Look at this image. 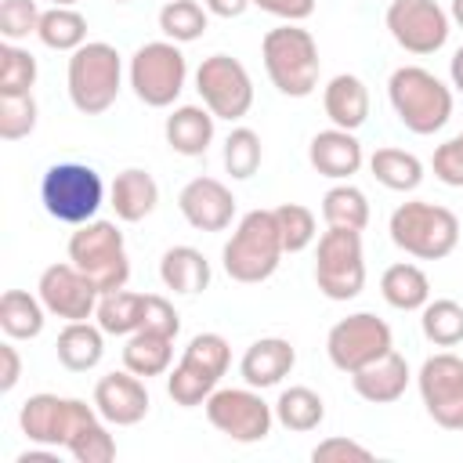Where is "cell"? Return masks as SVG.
Masks as SVG:
<instances>
[{"instance_id": "6da1fadb", "label": "cell", "mask_w": 463, "mask_h": 463, "mask_svg": "<svg viewBox=\"0 0 463 463\" xmlns=\"http://www.w3.org/2000/svg\"><path fill=\"white\" fill-rule=\"evenodd\" d=\"M18 427L33 445L65 449L76 463H109L116 459V441L105 430V420L83 398L61 394H33L22 402Z\"/></svg>"}, {"instance_id": "7a4b0ae2", "label": "cell", "mask_w": 463, "mask_h": 463, "mask_svg": "<svg viewBox=\"0 0 463 463\" xmlns=\"http://www.w3.org/2000/svg\"><path fill=\"white\" fill-rule=\"evenodd\" d=\"M260 58H264V72L279 94L307 98L318 87V72H322L318 43L307 29H300V22L268 29L260 40Z\"/></svg>"}, {"instance_id": "3957f363", "label": "cell", "mask_w": 463, "mask_h": 463, "mask_svg": "<svg viewBox=\"0 0 463 463\" xmlns=\"http://www.w3.org/2000/svg\"><path fill=\"white\" fill-rule=\"evenodd\" d=\"M387 98L405 130L427 137L438 134L452 116V87H445L423 65H402L387 80Z\"/></svg>"}, {"instance_id": "277c9868", "label": "cell", "mask_w": 463, "mask_h": 463, "mask_svg": "<svg viewBox=\"0 0 463 463\" xmlns=\"http://www.w3.org/2000/svg\"><path fill=\"white\" fill-rule=\"evenodd\" d=\"M282 253L286 250H282V235L275 224V210H250L235 224L232 239L224 242L221 264H224L228 279H235L242 286H257L275 275Z\"/></svg>"}, {"instance_id": "5b68a950", "label": "cell", "mask_w": 463, "mask_h": 463, "mask_svg": "<svg viewBox=\"0 0 463 463\" xmlns=\"http://www.w3.org/2000/svg\"><path fill=\"white\" fill-rule=\"evenodd\" d=\"M391 242L416 260H445L459 246V217L449 206L409 199L391 213Z\"/></svg>"}, {"instance_id": "8992f818", "label": "cell", "mask_w": 463, "mask_h": 463, "mask_svg": "<svg viewBox=\"0 0 463 463\" xmlns=\"http://www.w3.org/2000/svg\"><path fill=\"white\" fill-rule=\"evenodd\" d=\"M65 80H69V101L76 105V112L101 116L105 109H112V101L119 98V87H123L119 51L105 40H87L83 47H76L69 54Z\"/></svg>"}, {"instance_id": "52a82bcc", "label": "cell", "mask_w": 463, "mask_h": 463, "mask_svg": "<svg viewBox=\"0 0 463 463\" xmlns=\"http://www.w3.org/2000/svg\"><path fill=\"white\" fill-rule=\"evenodd\" d=\"M69 260L98 286V293H112L123 289L130 279V257H127V242L123 232L112 221H87L76 224V232L69 235Z\"/></svg>"}, {"instance_id": "ba28073f", "label": "cell", "mask_w": 463, "mask_h": 463, "mask_svg": "<svg viewBox=\"0 0 463 463\" xmlns=\"http://www.w3.org/2000/svg\"><path fill=\"white\" fill-rule=\"evenodd\" d=\"M228 365H232L228 340L221 333H199V336L188 340L181 362L170 369L166 394L174 398V405L195 409V405H203L217 391V383L228 373Z\"/></svg>"}, {"instance_id": "9c48e42d", "label": "cell", "mask_w": 463, "mask_h": 463, "mask_svg": "<svg viewBox=\"0 0 463 463\" xmlns=\"http://www.w3.org/2000/svg\"><path fill=\"white\" fill-rule=\"evenodd\" d=\"M40 203L43 210L61 221V224H87L98 217L101 203H105V184L101 174L87 163H54L47 166L43 181H40Z\"/></svg>"}, {"instance_id": "30bf717a", "label": "cell", "mask_w": 463, "mask_h": 463, "mask_svg": "<svg viewBox=\"0 0 463 463\" xmlns=\"http://www.w3.org/2000/svg\"><path fill=\"white\" fill-rule=\"evenodd\" d=\"M315 286L329 300H354L365 289L362 232H354V228H326L318 235Z\"/></svg>"}, {"instance_id": "8fae6325", "label": "cell", "mask_w": 463, "mask_h": 463, "mask_svg": "<svg viewBox=\"0 0 463 463\" xmlns=\"http://www.w3.org/2000/svg\"><path fill=\"white\" fill-rule=\"evenodd\" d=\"M127 76H130L137 101H145L148 109H166L184 90L188 61L174 40H152V43H141L134 51Z\"/></svg>"}, {"instance_id": "7c38bea8", "label": "cell", "mask_w": 463, "mask_h": 463, "mask_svg": "<svg viewBox=\"0 0 463 463\" xmlns=\"http://www.w3.org/2000/svg\"><path fill=\"white\" fill-rule=\"evenodd\" d=\"M203 409H206L210 427L232 441H239V445L264 441L271 434V423H275V409L250 383L246 387H217L203 402Z\"/></svg>"}, {"instance_id": "4fadbf2b", "label": "cell", "mask_w": 463, "mask_h": 463, "mask_svg": "<svg viewBox=\"0 0 463 463\" xmlns=\"http://www.w3.org/2000/svg\"><path fill=\"white\" fill-rule=\"evenodd\" d=\"M387 351H394V333L383 318H376L373 311H354L347 318H340L329 336H326V354L340 373H358L365 365H373L376 358H383Z\"/></svg>"}, {"instance_id": "5bb4252c", "label": "cell", "mask_w": 463, "mask_h": 463, "mask_svg": "<svg viewBox=\"0 0 463 463\" xmlns=\"http://www.w3.org/2000/svg\"><path fill=\"white\" fill-rule=\"evenodd\" d=\"M195 90L203 98V105L217 116V119H242L253 109V80L246 72V65L232 54H210L203 58V65L195 69Z\"/></svg>"}, {"instance_id": "9a60e30c", "label": "cell", "mask_w": 463, "mask_h": 463, "mask_svg": "<svg viewBox=\"0 0 463 463\" xmlns=\"http://www.w3.org/2000/svg\"><path fill=\"white\" fill-rule=\"evenodd\" d=\"M416 387L423 398L427 416L445 430H463V358L452 351L430 354L420 373Z\"/></svg>"}, {"instance_id": "2e32d148", "label": "cell", "mask_w": 463, "mask_h": 463, "mask_svg": "<svg viewBox=\"0 0 463 463\" xmlns=\"http://www.w3.org/2000/svg\"><path fill=\"white\" fill-rule=\"evenodd\" d=\"M387 33L394 43L409 54H434L449 40V11L438 0H391L387 14Z\"/></svg>"}, {"instance_id": "e0dca14e", "label": "cell", "mask_w": 463, "mask_h": 463, "mask_svg": "<svg viewBox=\"0 0 463 463\" xmlns=\"http://www.w3.org/2000/svg\"><path fill=\"white\" fill-rule=\"evenodd\" d=\"M47 315L65 318V322H87L98 311V286L72 264V260H58L51 268H43L40 286H36Z\"/></svg>"}, {"instance_id": "ac0fdd59", "label": "cell", "mask_w": 463, "mask_h": 463, "mask_svg": "<svg viewBox=\"0 0 463 463\" xmlns=\"http://www.w3.org/2000/svg\"><path fill=\"white\" fill-rule=\"evenodd\" d=\"M177 210L195 232H224L235 217V195L217 177H192L177 195Z\"/></svg>"}, {"instance_id": "d6986e66", "label": "cell", "mask_w": 463, "mask_h": 463, "mask_svg": "<svg viewBox=\"0 0 463 463\" xmlns=\"http://www.w3.org/2000/svg\"><path fill=\"white\" fill-rule=\"evenodd\" d=\"M94 409L112 427H134L148 416V387L137 373H105L94 383Z\"/></svg>"}, {"instance_id": "ffe728a7", "label": "cell", "mask_w": 463, "mask_h": 463, "mask_svg": "<svg viewBox=\"0 0 463 463\" xmlns=\"http://www.w3.org/2000/svg\"><path fill=\"white\" fill-rule=\"evenodd\" d=\"M307 163L315 166V174H322L329 181H347L365 163L362 141L354 137V130H340V127L318 130L307 145Z\"/></svg>"}, {"instance_id": "44dd1931", "label": "cell", "mask_w": 463, "mask_h": 463, "mask_svg": "<svg viewBox=\"0 0 463 463\" xmlns=\"http://www.w3.org/2000/svg\"><path fill=\"white\" fill-rule=\"evenodd\" d=\"M293 365H297V351H293L289 340H282V336H260V340H253L246 347V354L239 362V376H242V383L264 391V387L282 383L293 373Z\"/></svg>"}, {"instance_id": "7402d4cb", "label": "cell", "mask_w": 463, "mask_h": 463, "mask_svg": "<svg viewBox=\"0 0 463 463\" xmlns=\"http://www.w3.org/2000/svg\"><path fill=\"white\" fill-rule=\"evenodd\" d=\"M409 362L398 351H387L383 358H376L373 365L351 373V387L358 398H365L369 405H391L405 394L409 387Z\"/></svg>"}, {"instance_id": "603a6c76", "label": "cell", "mask_w": 463, "mask_h": 463, "mask_svg": "<svg viewBox=\"0 0 463 463\" xmlns=\"http://www.w3.org/2000/svg\"><path fill=\"white\" fill-rule=\"evenodd\" d=\"M109 203H112V210H116L119 221L137 224V221H145V217L156 210V203H159V184H156V177H152L148 170L127 166V170L116 174V181H112V188H109Z\"/></svg>"}, {"instance_id": "cb8c5ba5", "label": "cell", "mask_w": 463, "mask_h": 463, "mask_svg": "<svg viewBox=\"0 0 463 463\" xmlns=\"http://www.w3.org/2000/svg\"><path fill=\"white\" fill-rule=\"evenodd\" d=\"M322 109L326 116L333 119V127L340 130H358L365 119H369V90L358 76L351 72H340L326 83L322 90Z\"/></svg>"}, {"instance_id": "d4e9b609", "label": "cell", "mask_w": 463, "mask_h": 463, "mask_svg": "<svg viewBox=\"0 0 463 463\" xmlns=\"http://www.w3.org/2000/svg\"><path fill=\"white\" fill-rule=\"evenodd\" d=\"M213 112L206 105H181L166 116L163 134L177 156H203L213 141Z\"/></svg>"}, {"instance_id": "484cf974", "label": "cell", "mask_w": 463, "mask_h": 463, "mask_svg": "<svg viewBox=\"0 0 463 463\" xmlns=\"http://www.w3.org/2000/svg\"><path fill=\"white\" fill-rule=\"evenodd\" d=\"M159 279H163L166 289L195 297L210 286V260L195 246H170L159 257Z\"/></svg>"}, {"instance_id": "4316f807", "label": "cell", "mask_w": 463, "mask_h": 463, "mask_svg": "<svg viewBox=\"0 0 463 463\" xmlns=\"http://www.w3.org/2000/svg\"><path fill=\"white\" fill-rule=\"evenodd\" d=\"M54 351H58V362L69 373H87L105 354V329L90 326V322H65V329L58 333Z\"/></svg>"}, {"instance_id": "83f0119b", "label": "cell", "mask_w": 463, "mask_h": 463, "mask_svg": "<svg viewBox=\"0 0 463 463\" xmlns=\"http://www.w3.org/2000/svg\"><path fill=\"white\" fill-rule=\"evenodd\" d=\"M380 293L394 311H420L430 300V279L420 264L402 260L380 275Z\"/></svg>"}, {"instance_id": "f1b7e54d", "label": "cell", "mask_w": 463, "mask_h": 463, "mask_svg": "<svg viewBox=\"0 0 463 463\" xmlns=\"http://www.w3.org/2000/svg\"><path fill=\"white\" fill-rule=\"evenodd\" d=\"M174 362V336L152 333V329H137L127 336L123 344V369L137 373L141 380L148 376H163Z\"/></svg>"}, {"instance_id": "f546056e", "label": "cell", "mask_w": 463, "mask_h": 463, "mask_svg": "<svg viewBox=\"0 0 463 463\" xmlns=\"http://www.w3.org/2000/svg\"><path fill=\"white\" fill-rule=\"evenodd\" d=\"M47 322V307L40 297L25 293V289H7L0 297V329L7 340H33L43 333Z\"/></svg>"}, {"instance_id": "4dcf8cb0", "label": "cell", "mask_w": 463, "mask_h": 463, "mask_svg": "<svg viewBox=\"0 0 463 463\" xmlns=\"http://www.w3.org/2000/svg\"><path fill=\"white\" fill-rule=\"evenodd\" d=\"M369 170H373V177L383 184V188H391V192H416L420 188V181H423V163H420V156H412V152H405V148H376L373 156H369Z\"/></svg>"}, {"instance_id": "1f68e13d", "label": "cell", "mask_w": 463, "mask_h": 463, "mask_svg": "<svg viewBox=\"0 0 463 463\" xmlns=\"http://www.w3.org/2000/svg\"><path fill=\"white\" fill-rule=\"evenodd\" d=\"M271 409H275V420H279L286 430H293V434L315 430V427L326 420V402H322V394L311 391V387H304V383L286 387Z\"/></svg>"}, {"instance_id": "d6a6232c", "label": "cell", "mask_w": 463, "mask_h": 463, "mask_svg": "<svg viewBox=\"0 0 463 463\" xmlns=\"http://www.w3.org/2000/svg\"><path fill=\"white\" fill-rule=\"evenodd\" d=\"M141 307H145V293H130L123 286V289H112V293L98 297L94 318L109 336H130V333L141 329Z\"/></svg>"}, {"instance_id": "836d02e7", "label": "cell", "mask_w": 463, "mask_h": 463, "mask_svg": "<svg viewBox=\"0 0 463 463\" xmlns=\"http://www.w3.org/2000/svg\"><path fill=\"white\" fill-rule=\"evenodd\" d=\"M322 217L329 228H354V232H365L369 224V199L362 188L340 181L333 184L326 195H322Z\"/></svg>"}, {"instance_id": "e575fe53", "label": "cell", "mask_w": 463, "mask_h": 463, "mask_svg": "<svg viewBox=\"0 0 463 463\" xmlns=\"http://www.w3.org/2000/svg\"><path fill=\"white\" fill-rule=\"evenodd\" d=\"M40 43L51 51H76L87 43V18L76 7H51L40 14V29H36Z\"/></svg>"}, {"instance_id": "d590c367", "label": "cell", "mask_w": 463, "mask_h": 463, "mask_svg": "<svg viewBox=\"0 0 463 463\" xmlns=\"http://www.w3.org/2000/svg\"><path fill=\"white\" fill-rule=\"evenodd\" d=\"M206 25H210V11H206V4H199V0H166V4L159 7V29H163V36L174 40V43H192V40H199V36L206 33Z\"/></svg>"}, {"instance_id": "8d00e7d4", "label": "cell", "mask_w": 463, "mask_h": 463, "mask_svg": "<svg viewBox=\"0 0 463 463\" xmlns=\"http://www.w3.org/2000/svg\"><path fill=\"white\" fill-rule=\"evenodd\" d=\"M420 326L434 347H456L463 340V304H456L449 297L427 300L420 307Z\"/></svg>"}, {"instance_id": "74e56055", "label": "cell", "mask_w": 463, "mask_h": 463, "mask_svg": "<svg viewBox=\"0 0 463 463\" xmlns=\"http://www.w3.org/2000/svg\"><path fill=\"white\" fill-rule=\"evenodd\" d=\"M264 159V148H260V134L250 130V127H235L228 137H224V170L235 177V181H246L257 174Z\"/></svg>"}, {"instance_id": "f35d334b", "label": "cell", "mask_w": 463, "mask_h": 463, "mask_svg": "<svg viewBox=\"0 0 463 463\" xmlns=\"http://www.w3.org/2000/svg\"><path fill=\"white\" fill-rule=\"evenodd\" d=\"M275 224H279V235H282V250L286 253L307 250L315 242V235H318V221H315V213L304 203H282V206H275Z\"/></svg>"}, {"instance_id": "ab89813d", "label": "cell", "mask_w": 463, "mask_h": 463, "mask_svg": "<svg viewBox=\"0 0 463 463\" xmlns=\"http://www.w3.org/2000/svg\"><path fill=\"white\" fill-rule=\"evenodd\" d=\"M33 83H36V58L18 43H0V98L33 94Z\"/></svg>"}, {"instance_id": "60d3db41", "label": "cell", "mask_w": 463, "mask_h": 463, "mask_svg": "<svg viewBox=\"0 0 463 463\" xmlns=\"http://www.w3.org/2000/svg\"><path fill=\"white\" fill-rule=\"evenodd\" d=\"M36 98L33 94H7L0 98V137L4 141H22L36 130Z\"/></svg>"}, {"instance_id": "b9f144b4", "label": "cell", "mask_w": 463, "mask_h": 463, "mask_svg": "<svg viewBox=\"0 0 463 463\" xmlns=\"http://www.w3.org/2000/svg\"><path fill=\"white\" fill-rule=\"evenodd\" d=\"M40 7L36 0H0V36L7 43H18L40 29Z\"/></svg>"}, {"instance_id": "7bdbcfd3", "label": "cell", "mask_w": 463, "mask_h": 463, "mask_svg": "<svg viewBox=\"0 0 463 463\" xmlns=\"http://www.w3.org/2000/svg\"><path fill=\"white\" fill-rule=\"evenodd\" d=\"M141 329H152V333H163V336H174L181 333V315L174 311V304L159 293H145V307H141Z\"/></svg>"}, {"instance_id": "ee69618b", "label": "cell", "mask_w": 463, "mask_h": 463, "mask_svg": "<svg viewBox=\"0 0 463 463\" xmlns=\"http://www.w3.org/2000/svg\"><path fill=\"white\" fill-rule=\"evenodd\" d=\"M430 166H434V177H438L441 184H449V188H463V137L456 134V137L441 141V145L434 148Z\"/></svg>"}, {"instance_id": "f6af8a7d", "label": "cell", "mask_w": 463, "mask_h": 463, "mask_svg": "<svg viewBox=\"0 0 463 463\" xmlns=\"http://www.w3.org/2000/svg\"><path fill=\"white\" fill-rule=\"evenodd\" d=\"M311 459L315 463H347V459H358V463H369L373 459V449H365L362 441L354 438H326L311 449Z\"/></svg>"}, {"instance_id": "bcb514c9", "label": "cell", "mask_w": 463, "mask_h": 463, "mask_svg": "<svg viewBox=\"0 0 463 463\" xmlns=\"http://www.w3.org/2000/svg\"><path fill=\"white\" fill-rule=\"evenodd\" d=\"M315 4L318 0H253V7L282 18V22H304L315 14Z\"/></svg>"}, {"instance_id": "7dc6e473", "label": "cell", "mask_w": 463, "mask_h": 463, "mask_svg": "<svg viewBox=\"0 0 463 463\" xmlns=\"http://www.w3.org/2000/svg\"><path fill=\"white\" fill-rule=\"evenodd\" d=\"M22 380V358H18V347L11 340L0 344V391H14V383Z\"/></svg>"}, {"instance_id": "c3c4849f", "label": "cell", "mask_w": 463, "mask_h": 463, "mask_svg": "<svg viewBox=\"0 0 463 463\" xmlns=\"http://www.w3.org/2000/svg\"><path fill=\"white\" fill-rule=\"evenodd\" d=\"M203 4H206V11L217 14V18H239L253 0H203Z\"/></svg>"}, {"instance_id": "681fc988", "label": "cell", "mask_w": 463, "mask_h": 463, "mask_svg": "<svg viewBox=\"0 0 463 463\" xmlns=\"http://www.w3.org/2000/svg\"><path fill=\"white\" fill-rule=\"evenodd\" d=\"M449 80H452V87L463 94V47L452 54V61H449Z\"/></svg>"}, {"instance_id": "f907efd6", "label": "cell", "mask_w": 463, "mask_h": 463, "mask_svg": "<svg viewBox=\"0 0 463 463\" xmlns=\"http://www.w3.org/2000/svg\"><path fill=\"white\" fill-rule=\"evenodd\" d=\"M449 18H452L456 25H463V0H452V7H449Z\"/></svg>"}, {"instance_id": "816d5d0a", "label": "cell", "mask_w": 463, "mask_h": 463, "mask_svg": "<svg viewBox=\"0 0 463 463\" xmlns=\"http://www.w3.org/2000/svg\"><path fill=\"white\" fill-rule=\"evenodd\" d=\"M51 4H54V7H76L80 0H51Z\"/></svg>"}, {"instance_id": "f5cc1de1", "label": "cell", "mask_w": 463, "mask_h": 463, "mask_svg": "<svg viewBox=\"0 0 463 463\" xmlns=\"http://www.w3.org/2000/svg\"><path fill=\"white\" fill-rule=\"evenodd\" d=\"M112 4H130V0H112Z\"/></svg>"}, {"instance_id": "db71d44e", "label": "cell", "mask_w": 463, "mask_h": 463, "mask_svg": "<svg viewBox=\"0 0 463 463\" xmlns=\"http://www.w3.org/2000/svg\"><path fill=\"white\" fill-rule=\"evenodd\" d=\"M459 137H463V130H459Z\"/></svg>"}]
</instances>
